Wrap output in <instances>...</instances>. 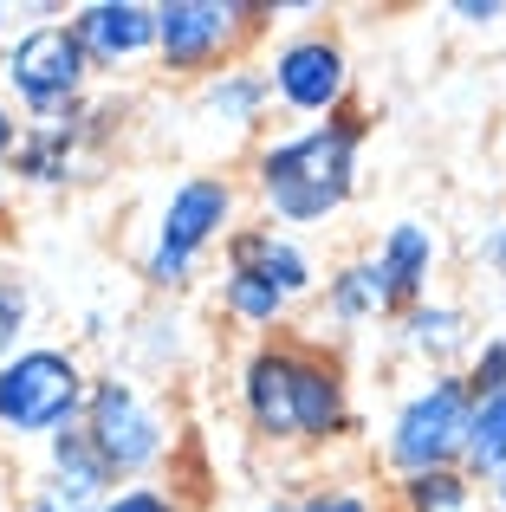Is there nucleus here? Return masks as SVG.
Wrapping results in <instances>:
<instances>
[{
	"label": "nucleus",
	"instance_id": "1",
	"mask_svg": "<svg viewBox=\"0 0 506 512\" xmlns=\"http://www.w3.org/2000/svg\"><path fill=\"white\" fill-rule=\"evenodd\" d=\"M241 415L273 448H331L357 428L351 376L312 338H260L234 376Z\"/></svg>",
	"mask_w": 506,
	"mask_h": 512
},
{
	"label": "nucleus",
	"instance_id": "2",
	"mask_svg": "<svg viewBox=\"0 0 506 512\" xmlns=\"http://www.w3.org/2000/svg\"><path fill=\"white\" fill-rule=\"evenodd\" d=\"M364 117L344 111L331 124H299L286 137L253 143V201H260L266 227L299 234V227H325L344 201L357 195V169H364Z\"/></svg>",
	"mask_w": 506,
	"mask_h": 512
},
{
	"label": "nucleus",
	"instance_id": "3",
	"mask_svg": "<svg viewBox=\"0 0 506 512\" xmlns=\"http://www.w3.org/2000/svg\"><path fill=\"white\" fill-rule=\"evenodd\" d=\"M241 227V182L221 169H195L163 195L150 221V240L137 253V273L150 292H189L202 260Z\"/></svg>",
	"mask_w": 506,
	"mask_h": 512
},
{
	"label": "nucleus",
	"instance_id": "4",
	"mask_svg": "<svg viewBox=\"0 0 506 512\" xmlns=\"http://www.w3.org/2000/svg\"><path fill=\"white\" fill-rule=\"evenodd\" d=\"M78 435H85V448L98 454V467L117 480V487L156 480L169 461H176V448H182L176 415L124 370L91 376L85 409H78Z\"/></svg>",
	"mask_w": 506,
	"mask_h": 512
},
{
	"label": "nucleus",
	"instance_id": "5",
	"mask_svg": "<svg viewBox=\"0 0 506 512\" xmlns=\"http://www.w3.org/2000/svg\"><path fill=\"white\" fill-rule=\"evenodd\" d=\"M0 98L20 124H65L91 98V65L65 20H33L0 52Z\"/></svg>",
	"mask_w": 506,
	"mask_h": 512
},
{
	"label": "nucleus",
	"instance_id": "6",
	"mask_svg": "<svg viewBox=\"0 0 506 512\" xmlns=\"http://www.w3.org/2000/svg\"><path fill=\"white\" fill-rule=\"evenodd\" d=\"M468 415H474V396H468V383H461V370H429L416 389H403L396 409H390V422H383V441H377L390 480L461 467Z\"/></svg>",
	"mask_w": 506,
	"mask_h": 512
},
{
	"label": "nucleus",
	"instance_id": "7",
	"mask_svg": "<svg viewBox=\"0 0 506 512\" xmlns=\"http://www.w3.org/2000/svg\"><path fill=\"white\" fill-rule=\"evenodd\" d=\"M91 370L72 344H26L0 363V435L7 441H52L78 428Z\"/></svg>",
	"mask_w": 506,
	"mask_h": 512
},
{
	"label": "nucleus",
	"instance_id": "8",
	"mask_svg": "<svg viewBox=\"0 0 506 512\" xmlns=\"http://www.w3.org/2000/svg\"><path fill=\"white\" fill-rule=\"evenodd\" d=\"M150 7H156V65L169 78H215L273 20V7H260V0H150Z\"/></svg>",
	"mask_w": 506,
	"mask_h": 512
},
{
	"label": "nucleus",
	"instance_id": "9",
	"mask_svg": "<svg viewBox=\"0 0 506 512\" xmlns=\"http://www.w3.org/2000/svg\"><path fill=\"white\" fill-rule=\"evenodd\" d=\"M266 91L286 117H305V124H331V117L351 111V52L331 26H292V33L273 39L266 52Z\"/></svg>",
	"mask_w": 506,
	"mask_h": 512
},
{
	"label": "nucleus",
	"instance_id": "10",
	"mask_svg": "<svg viewBox=\"0 0 506 512\" xmlns=\"http://www.w3.org/2000/svg\"><path fill=\"white\" fill-rule=\"evenodd\" d=\"M78 52H85L91 78L104 72H137L156 59V7L150 0H85L65 13Z\"/></svg>",
	"mask_w": 506,
	"mask_h": 512
},
{
	"label": "nucleus",
	"instance_id": "11",
	"mask_svg": "<svg viewBox=\"0 0 506 512\" xmlns=\"http://www.w3.org/2000/svg\"><path fill=\"white\" fill-rule=\"evenodd\" d=\"M117 480L98 467V454L85 448L78 428H59L46 441V467H39L33 493H26V512H98L111 500Z\"/></svg>",
	"mask_w": 506,
	"mask_h": 512
},
{
	"label": "nucleus",
	"instance_id": "12",
	"mask_svg": "<svg viewBox=\"0 0 506 512\" xmlns=\"http://www.w3.org/2000/svg\"><path fill=\"white\" fill-rule=\"evenodd\" d=\"M390 325H396V338H390L396 357L422 363V376H429V370H461V363H468V350H474V338H481L468 305L435 299V292H429V299H416L409 312H396Z\"/></svg>",
	"mask_w": 506,
	"mask_h": 512
},
{
	"label": "nucleus",
	"instance_id": "13",
	"mask_svg": "<svg viewBox=\"0 0 506 512\" xmlns=\"http://www.w3.org/2000/svg\"><path fill=\"white\" fill-rule=\"evenodd\" d=\"M370 266H377L383 292H390V312H409L416 299H429L435 266H442V240H435L429 221L403 214V221L383 227V240L370 247Z\"/></svg>",
	"mask_w": 506,
	"mask_h": 512
},
{
	"label": "nucleus",
	"instance_id": "14",
	"mask_svg": "<svg viewBox=\"0 0 506 512\" xmlns=\"http://www.w3.org/2000/svg\"><path fill=\"white\" fill-rule=\"evenodd\" d=\"M72 117H65V124H20V143H13V163H7V188L52 195V188L78 182V169L91 163V150H85V137H78Z\"/></svg>",
	"mask_w": 506,
	"mask_h": 512
},
{
	"label": "nucleus",
	"instance_id": "15",
	"mask_svg": "<svg viewBox=\"0 0 506 512\" xmlns=\"http://www.w3.org/2000/svg\"><path fill=\"white\" fill-rule=\"evenodd\" d=\"M215 299H221V312H228L241 331H266V338H279V325H286V312H292L286 292H279L273 279H266L260 266L247 260L241 227L221 240V279H215Z\"/></svg>",
	"mask_w": 506,
	"mask_h": 512
},
{
	"label": "nucleus",
	"instance_id": "16",
	"mask_svg": "<svg viewBox=\"0 0 506 512\" xmlns=\"http://www.w3.org/2000/svg\"><path fill=\"white\" fill-rule=\"evenodd\" d=\"M195 111H202V124H215L221 137H260V130H266V111H273L266 72H260L253 59L221 65L215 78H202V91H195Z\"/></svg>",
	"mask_w": 506,
	"mask_h": 512
},
{
	"label": "nucleus",
	"instance_id": "17",
	"mask_svg": "<svg viewBox=\"0 0 506 512\" xmlns=\"http://www.w3.org/2000/svg\"><path fill=\"white\" fill-rule=\"evenodd\" d=\"M241 247H247V260L260 266L266 279H273L279 292H286L292 305L299 299H312L318 286H325V273H318V253L305 247V234H279V227H266V221H241Z\"/></svg>",
	"mask_w": 506,
	"mask_h": 512
},
{
	"label": "nucleus",
	"instance_id": "18",
	"mask_svg": "<svg viewBox=\"0 0 506 512\" xmlns=\"http://www.w3.org/2000/svg\"><path fill=\"white\" fill-rule=\"evenodd\" d=\"M325 318L338 331H357V325H383L390 312V292H383L377 266H370V253H357V260H344L338 273L325 279Z\"/></svg>",
	"mask_w": 506,
	"mask_h": 512
},
{
	"label": "nucleus",
	"instance_id": "19",
	"mask_svg": "<svg viewBox=\"0 0 506 512\" xmlns=\"http://www.w3.org/2000/svg\"><path fill=\"white\" fill-rule=\"evenodd\" d=\"M506 467V396H481L468 415V441H461V474L487 487Z\"/></svg>",
	"mask_w": 506,
	"mask_h": 512
},
{
	"label": "nucleus",
	"instance_id": "20",
	"mask_svg": "<svg viewBox=\"0 0 506 512\" xmlns=\"http://www.w3.org/2000/svg\"><path fill=\"white\" fill-rule=\"evenodd\" d=\"M396 512H487V506L461 467H435V474L396 480Z\"/></svg>",
	"mask_w": 506,
	"mask_h": 512
},
{
	"label": "nucleus",
	"instance_id": "21",
	"mask_svg": "<svg viewBox=\"0 0 506 512\" xmlns=\"http://www.w3.org/2000/svg\"><path fill=\"white\" fill-rule=\"evenodd\" d=\"M247 512H377V493H370V487H357V480H325V487H305L299 500L247 506Z\"/></svg>",
	"mask_w": 506,
	"mask_h": 512
},
{
	"label": "nucleus",
	"instance_id": "22",
	"mask_svg": "<svg viewBox=\"0 0 506 512\" xmlns=\"http://www.w3.org/2000/svg\"><path fill=\"white\" fill-rule=\"evenodd\" d=\"M461 383H468V396H506V331H494V338H474L468 363H461Z\"/></svg>",
	"mask_w": 506,
	"mask_h": 512
},
{
	"label": "nucleus",
	"instance_id": "23",
	"mask_svg": "<svg viewBox=\"0 0 506 512\" xmlns=\"http://www.w3.org/2000/svg\"><path fill=\"white\" fill-rule=\"evenodd\" d=\"M26 331H33V292L0 273V363H7L13 350H26Z\"/></svg>",
	"mask_w": 506,
	"mask_h": 512
},
{
	"label": "nucleus",
	"instance_id": "24",
	"mask_svg": "<svg viewBox=\"0 0 506 512\" xmlns=\"http://www.w3.org/2000/svg\"><path fill=\"white\" fill-rule=\"evenodd\" d=\"M98 512H189V500L163 480H130V487H111V500Z\"/></svg>",
	"mask_w": 506,
	"mask_h": 512
},
{
	"label": "nucleus",
	"instance_id": "25",
	"mask_svg": "<svg viewBox=\"0 0 506 512\" xmlns=\"http://www.w3.org/2000/svg\"><path fill=\"white\" fill-rule=\"evenodd\" d=\"M442 13L455 26H468V33H500L506 26V0H448Z\"/></svg>",
	"mask_w": 506,
	"mask_h": 512
},
{
	"label": "nucleus",
	"instance_id": "26",
	"mask_svg": "<svg viewBox=\"0 0 506 512\" xmlns=\"http://www.w3.org/2000/svg\"><path fill=\"white\" fill-rule=\"evenodd\" d=\"M474 260H481L487 273L506 286V214H500V221H487V234H481V247H474Z\"/></svg>",
	"mask_w": 506,
	"mask_h": 512
},
{
	"label": "nucleus",
	"instance_id": "27",
	"mask_svg": "<svg viewBox=\"0 0 506 512\" xmlns=\"http://www.w3.org/2000/svg\"><path fill=\"white\" fill-rule=\"evenodd\" d=\"M13 143H20V117H13L7 98H0V208H7V163H13Z\"/></svg>",
	"mask_w": 506,
	"mask_h": 512
},
{
	"label": "nucleus",
	"instance_id": "28",
	"mask_svg": "<svg viewBox=\"0 0 506 512\" xmlns=\"http://www.w3.org/2000/svg\"><path fill=\"white\" fill-rule=\"evenodd\" d=\"M481 506H487V512H506V467H500V474L481 487Z\"/></svg>",
	"mask_w": 506,
	"mask_h": 512
},
{
	"label": "nucleus",
	"instance_id": "29",
	"mask_svg": "<svg viewBox=\"0 0 506 512\" xmlns=\"http://www.w3.org/2000/svg\"><path fill=\"white\" fill-rule=\"evenodd\" d=\"M7 39H13V7L0 0V52H7Z\"/></svg>",
	"mask_w": 506,
	"mask_h": 512
}]
</instances>
